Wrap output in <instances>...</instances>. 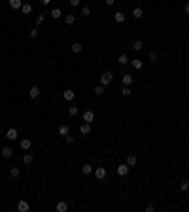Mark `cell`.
I'll use <instances>...</instances> for the list:
<instances>
[{
  "mask_svg": "<svg viewBox=\"0 0 189 212\" xmlns=\"http://www.w3.org/2000/svg\"><path fill=\"white\" fill-rule=\"evenodd\" d=\"M112 80H113L112 72H102V74H100V83H102V85H110Z\"/></svg>",
  "mask_w": 189,
  "mask_h": 212,
  "instance_id": "cell-1",
  "label": "cell"
},
{
  "mask_svg": "<svg viewBox=\"0 0 189 212\" xmlns=\"http://www.w3.org/2000/svg\"><path fill=\"white\" fill-rule=\"evenodd\" d=\"M95 176H97L99 180H104V178H106V169H104V167H97V169H95Z\"/></svg>",
  "mask_w": 189,
  "mask_h": 212,
  "instance_id": "cell-2",
  "label": "cell"
},
{
  "mask_svg": "<svg viewBox=\"0 0 189 212\" xmlns=\"http://www.w3.org/2000/svg\"><path fill=\"white\" fill-rule=\"evenodd\" d=\"M17 136H19V131H17V129H14V127L8 129V133H6V138H8V140H15Z\"/></svg>",
  "mask_w": 189,
  "mask_h": 212,
  "instance_id": "cell-3",
  "label": "cell"
},
{
  "mask_svg": "<svg viewBox=\"0 0 189 212\" xmlns=\"http://www.w3.org/2000/svg\"><path fill=\"white\" fill-rule=\"evenodd\" d=\"M83 121H85V123H93L95 121V112H91V110L83 112Z\"/></svg>",
  "mask_w": 189,
  "mask_h": 212,
  "instance_id": "cell-4",
  "label": "cell"
},
{
  "mask_svg": "<svg viewBox=\"0 0 189 212\" xmlns=\"http://www.w3.org/2000/svg\"><path fill=\"white\" fill-rule=\"evenodd\" d=\"M129 169H131V167H129L127 163H125V165H119V167H117V174H119V176H127V174H129Z\"/></svg>",
  "mask_w": 189,
  "mask_h": 212,
  "instance_id": "cell-5",
  "label": "cell"
},
{
  "mask_svg": "<svg viewBox=\"0 0 189 212\" xmlns=\"http://www.w3.org/2000/svg\"><path fill=\"white\" fill-rule=\"evenodd\" d=\"M28 97H30L32 100L38 99V97H40V89H38L36 85H32V87H30V91H28Z\"/></svg>",
  "mask_w": 189,
  "mask_h": 212,
  "instance_id": "cell-6",
  "label": "cell"
},
{
  "mask_svg": "<svg viewBox=\"0 0 189 212\" xmlns=\"http://www.w3.org/2000/svg\"><path fill=\"white\" fill-rule=\"evenodd\" d=\"M70 49H72V53H80V51L83 49V45H81L80 42H74V44L70 45Z\"/></svg>",
  "mask_w": 189,
  "mask_h": 212,
  "instance_id": "cell-7",
  "label": "cell"
},
{
  "mask_svg": "<svg viewBox=\"0 0 189 212\" xmlns=\"http://www.w3.org/2000/svg\"><path fill=\"white\" fill-rule=\"evenodd\" d=\"M80 133L81 135H89L91 133V123H83V125L80 127Z\"/></svg>",
  "mask_w": 189,
  "mask_h": 212,
  "instance_id": "cell-8",
  "label": "cell"
},
{
  "mask_svg": "<svg viewBox=\"0 0 189 212\" xmlns=\"http://www.w3.org/2000/svg\"><path fill=\"white\" fill-rule=\"evenodd\" d=\"M19 146H21V148H23V150H30V146H32V142H30V140H28V138H23V140H21V142H19Z\"/></svg>",
  "mask_w": 189,
  "mask_h": 212,
  "instance_id": "cell-9",
  "label": "cell"
},
{
  "mask_svg": "<svg viewBox=\"0 0 189 212\" xmlns=\"http://www.w3.org/2000/svg\"><path fill=\"white\" fill-rule=\"evenodd\" d=\"M17 210L27 212L28 210V203H27V201H19V203H17Z\"/></svg>",
  "mask_w": 189,
  "mask_h": 212,
  "instance_id": "cell-10",
  "label": "cell"
},
{
  "mask_svg": "<svg viewBox=\"0 0 189 212\" xmlns=\"http://www.w3.org/2000/svg\"><path fill=\"white\" fill-rule=\"evenodd\" d=\"M131 64H132V68H136V70H140V68L144 66V63H142L140 59H132V61H131Z\"/></svg>",
  "mask_w": 189,
  "mask_h": 212,
  "instance_id": "cell-11",
  "label": "cell"
},
{
  "mask_svg": "<svg viewBox=\"0 0 189 212\" xmlns=\"http://www.w3.org/2000/svg\"><path fill=\"white\" fill-rule=\"evenodd\" d=\"M74 97H76V93H74L72 89H66V91H64V100H74Z\"/></svg>",
  "mask_w": 189,
  "mask_h": 212,
  "instance_id": "cell-12",
  "label": "cell"
},
{
  "mask_svg": "<svg viewBox=\"0 0 189 212\" xmlns=\"http://www.w3.org/2000/svg\"><path fill=\"white\" fill-rule=\"evenodd\" d=\"M121 80H123V85H131V83H132V76H131V74H123Z\"/></svg>",
  "mask_w": 189,
  "mask_h": 212,
  "instance_id": "cell-13",
  "label": "cell"
},
{
  "mask_svg": "<svg viewBox=\"0 0 189 212\" xmlns=\"http://www.w3.org/2000/svg\"><path fill=\"white\" fill-rule=\"evenodd\" d=\"M136 163H138L136 155H129V157H127V165H129V167H134Z\"/></svg>",
  "mask_w": 189,
  "mask_h": 212,
  "instance_id": "cell-14",
  "label": "cell"
},
{
  "mask_svg": "<svg viewBox=\"0 0 189 212\" xmlns=\"http://www.w3.org/2000/svg\"><path fill=\"white\" fill-rule=\"evenodd\" d=\"M68 210V205L64 203V201H61V203H57V212H66Z\"/></svg>",
  "mask_w": 189,
  "mask_h": 212,
  "instance_id": "cell-15",
  "label": "cell"
},
{
  "mask_svg": "<svg viewBox=\"0 0 189 212\" xmlns=\"http://www.w3.org/2000/svg\"><path fill=\"white\" fill-rule=\"evenodd\" d=\"M132 15H134L136 19H142L144 17V12H142V8H134L132 9Z\"/></svg>",
  "mask_w": 189,
  "mask_h": 212,
  "instance_id": "cell-16",
  "label": "cell"
},
{
  "mask_svg": "<svg viewBox=\"0 0 189 212\" xmlns=\"http://www.w3.org/2000/svg\"><path fill=\"white\" fill-rule=\"evenodd\" d=\"M113 19H115L117 23H125V14H121V12H117V14H113Z\"/></svg>",
  "mask_w": 189,
  "mask_h": 212,
  "instance_id": "cell-17",
  "label": "cell"
},
{
  "mask_svg": "<svg viewBox=\"0 0 189 212\" xmlns=\"http://www.w3.org/2000/svg\"><path fill=\"white\" fill-rule=\"evenodd\" d=\"M9 6H11L14 9H19L23 6V2H21V0H9Z\"/></svg>",
  "mask_w": 189,
  "mask_h": 212,
  "instance_id": "cell-18",
  "label": "cell"
},
{
  "mask_svg": "<svg viewBox=\"0 0 189 212\" xmlns=\"http://www.w3.org/2000/svg\"><path fill=\"white\" fill-rule=\"evenodd\" d=\"M81 172H83V174H91V172H93V165H89V163L83 165V167H81Z\"/></svg>",
  "mask_w": 189,
  "mask_h": 212,
  "instance_id": "cell-19",
  "label": "cell"
},
{
  "mask_svg": "<svg viewBox=\"0 0 189 212\" xmlns=\"http://www.w3.org/2000/svg\"><path fill=\"white\" fill-rule=\"evenodd\" d=\"M117 63H119V64H127V63H129V57H127L125 53H121L119 57H117Z\"/></svg>",
  "mask_w": 189,
  "mask_h": 212,
  "instance_id": "cell-20",
  "label": "cell"
},
{
  "mask_svg": "<svg viewBox=\"0 0 189 212\" xmlns=\"http://www.w3.org/2000/svg\"><path fill=\"white\" fill-rule=\"evenodd\" d=\"M59 133H61L63 136H66L68 133H70V127H68V125H61V127H59Z\"/></svg>",
  "mask_w": 189,
  "mask_h": 212,
  "instance_id": "cell-21",
  "label": "cell"
},
{
  "mask_svg": "<svg viewBox=\"0 0 189 212\" xmlns=\"http://www.w3.org/2000/svg\"><path fill=\"white\" fill-rule=\"evenodd\" d=\"M142 47H144V44H142L140 40H134V42H132V49H134V51H140Z\"/></svg>",
  "mask_w": 189,
  "mask_h": 212,
  "instance_id": "cell-22",
  "label": "cell"
},
{
  "mask_svg": "<svg viewBox=\"0 0 189 212\" xmlns=\"http://www.w3.org/2000/svg\"><path fill=\"white\" fill-rule=\"evenodd\" d=\"M9 176H11V178H17V176H19V167H11V169H9Z\"/></svg>",
  "mask_w": 189,
  "mask_h": 212,
  "instance_id": "cell-23",
  "label": "cell"
},
{
  "mask_svg": "<svg viewBox=\"0 0 189 212\" xmlns=\"http://www.w3.org/2000/svg\"><path fill=\"white\" fill-rule=\"evenodd\" d=\"M11 154H14V152H11V148H8V146H6V148H2V155H4V157H11Z\"/></svg>",
  "mask_w": 189,
  "mask_h": 212,
  "instance_id": "cell-24",
  "label": "cell"
},
{
  "mask_svg": "<svg viewBox=\"0 0 189 212\" xmlns=\"http://www.w3.org/2000/svg\"><path fill=\"white\" fill-rule=\"evenodd\" d=\"M95 95H104V85H102V83H100V85H97V87H95Z\"/></svg>",
  "mask_w": 189,
  "mask_h": 212,
  "instance_id": "cell-25",
  "label": "cell"
},
{
  "mask_svg": "<svg viewBox=\"0 0 189 212\" xmlns=\"http://www.w3.org/2000/svg\"><path fill=\"white\" fill-rule=\"evenodd\" d=\"M21 12H23V14H30V12H32V6L30 4H23L21 6Z\"/></svg>",
  "mask_w": 189,
  "mask_h": 212,
  "instance_id": "cell-26",
  "label": "cell"
},
{
  "mask_svg": "<svg viewBox=\"0 0 189 212\" xmlns=\"http://www.w3.org/2000/svg\"><path fill=\"white\" fill-rule=\"evenodd\" d=\"M131 93H132L131 87H129V85H123V89H121V95H123V97H129Z\"/></svg>",
  "mask_w": 189,
  "mask_h": 212,
  "instance_id": "cell-27",
  "label": "cell"
},
{
  "mask_svg": "<svg viewBox=\"0 0 189 212\" xmlns=\"http://www.w3.org/2000/svg\"><path fill=\"white\" fill-rule=\"evenodd\" d=\"M64 21H66V23H68V25H74V21H76V17H74V15H72V14H68V15H66V17H64Z\"/></svg>",
  "mask_w": 189,
  "mask_h": 212,
  "instance_id": "cell-28",
  "label": "cell"
},
{
  "mask_svg": "<svg viewBox=\"0 0 189 212\" xmlns=\"http://www.w3.org/2000/svg\"><path fill=\"white\" fill-rule=\"evenodd\" d=\"M61 15H63V14H61V9H59V8H55L53 12H51V17H53V19H59Z\"/></svg>",
  "mask_w": 189,
  "mask_h": 212,
  "instance_id": "cell-29",
  "label": "cell"
},
{
  "mask_svg": "<svg viewBox=\"0 0 189 212\" xmlns=\"http://www.w3.org/2000/svg\"><path fill=\"white\" fill-rule=\"evenodd\" d=\"M81 15H83V17H89V15H91V8H89V6H85V8L81 9Z\"/></svg>",
  "mask_w": 189,
  "mask_h": 212,
  "instance_id": "cell-30",
  "label": "cell"
},
{
  "mask_svg": "<svg viewBox=\"0 0 189 212\" xmlns=\"http://www.w3.org/2000/svg\"><path fill=\"white\" fill-rule=\"evenodd\" d=\"M23 161L27 163V165H30V163H32V161H34V157H32V155H30V154H27V155H25V159H23Z\"/></svg>",
  "mask_w": 189,
  "mask_h": 212,
  "instance_id": "cell-31",
  "label": "cell"
},
{
  "mask_svg": "<svg viewBox=\"0 0 189 212\" xmlns=\"http://www.w3.org/2000/svg\"><path fill=\"white\" fill-rule=\"evenodd\" d=\"M180 190H182V191H187V190H189V182H187V180L180 184Z\"/></svg>",
  "mask_w": 189,
  "mask_h": 212,
  "instance_id": "cell-32",
  "label": "cell"
},
{
  "mask_svg": "<svg viewBox=\"0 0 189 212\" xmlns=\"http://www.w3.org/2000/svg\"><path fill=\"white\" fill-rule=\"evenodd\" d=\"M68 112H70V116H76L80 110H78V106H70V108H68Z\"/></svg>",
  "mask_w": 189,
  "mask_h": 212,
  "instance_id": "cell-33",
  "label": "cell"
},
{
  "mask_svg": "<svg viewBox=\"0 0 189 212\" xmlns=\"http://www.w3.org/2000/svg\"><path fill=\"white\" fill-rule=\"evenodd\" d=\"M149 59H151V61H153V63H155V61H157V53H155V51H151V53H149Z\"/></svg>",
  "mask_w": 189,
  "mask_h": 212,
  "instance_id": "cell-34",
  "label": "cell"
},
{
  "mask_svg": "<svg viewBox=\"0 0 189 212\" xmlns=\"http://www.w3.org/2000/svg\"><path fill=\"white\" fill-rule=\"evenodd\" d=\"M64 140H66V144H74V136H64Z\"/></svg>",
  "mask_w": 189,
  "mask_h": 212,
  "instance_id": "cell-35",
  "label": "cell"
},
{
  "mask_svg": "<svg viewBox=\"0 0 189 212\" xmlns=\"http://www.w3.org/2000/svg\"><path fill=\"white\" fill-rule=\"evenodd\" d=\"M38 36V28H32L30 30V38H36Z\"/></svg>",
  "mask_w": 189,
  "mask_h": 212,
  "instance_id": "cell-36",
  "label": "cell"
},
{
  "mask_svg": "<svg viewBox=\"0 0 189 212\" xmlns=\"http://www.w3.org/2000/svg\"><path fill=\"white\" fill-rule=\"evenodd\" d=\"M68 2H70L72 6H80V0H68Z\"/></svg>",
  "mask_w": 189,
  "mask_h": 212,
  "instance_id": "cell-37",
  "label": "cell"
},
{
  "mask_svg": "<svg viewBox=\"0 0 189 212\" xmlns=\"http://www.w3.org/2000/svg\"><path fill=\"white\" fill-rule=\"evenodd\" d=\"M153 210H155V207H153V205H149V207L146 208V212H153Z\"/></svg>",
  "mask_w": 189,
  "mask_h": 212,
  "instance_id": "cell-38",
  "label": "cell"
},
{
  "mask_svg": "<svg viewBox=\"0 0 189 212\" xmlns=\"http://www.w3.org/2000/svg\"><path fill=\"white\" fill-rule=\"evenodd\" d=\"M104 2H106L108 6H113V4H115V0H104Z\"/></svg>",
  "mask_w": 189,
  "mask_h": 212,
  "instance_id": "cell-39",
  "label": "cell"
},
{
  "mask_svg": "<svg viewBox=\"0 0 189 212\" xmlns=\"http://www.w3.org/2000/svg\"><path fill=\"white\" fill-rule=\"evenodd\" d=\"M40 2H42V4H44V6H47V4H49V2H51V0H40Z\"/></svg>",
  "mask_w": 189,
  "mask_h": 212,
  "instance_id": "cell-40",
  "label": "cell"
},
{
  "mask_svg": "<svg viewBox=\"0 0 189 212\" xmlns=\"http://www.w3.org/2000/svg\"><path fill=\"white\" fill-rule=\"evenodd\" d=\"M185 14L189 15V2H187V4H185Z\"/></svg>",
  "mask_w": 189,
  "mask_h": 212,
  "instance_id": "cell-41",
  "label": "cell"
}]
</instances>
